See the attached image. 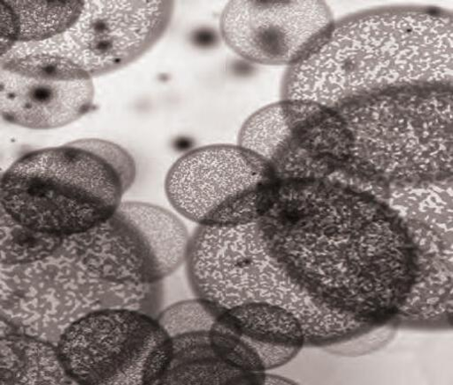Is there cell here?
<instances>
[{
    "instance_id": "cell-1",
    "label": "cell",
    "mask_w": 453,
    "mask_h": 385,
    "mask_svg": "<svg viewBox=\"0 0 453 385\" xmlns=\"http://www.w3.org/2000/svg\"><path fill=\"white\" fill-rule=\"evenodd\" d=\"M257 225L291 278L332 312L341 298L393 302L415 281L416 256L398 218L336 180L278 182Z\"/></svg>"
},
{
    "instance_id": "cell-2",
    "label": "cell",
    "mask_w": 453,
    "mask_h": 385,
    "mask_svg": "<svg viewBox=\"0 0 453 385\" xmlns=\"http://www.w3.org/2000/svg\"><path fill=\"white\" fill-rule=\"evenodd\" d=\"M451 79V20L424 12H386L332 27L289 68L283 96L336 111L367 96L441 87Z\"/></svg>"
},
{
    "instance_id": "cell-3",
    "label": "cell",
    "mask_w": 453,
    "mask_h": 385,
    "mask_svg": "<svg viewBox=\"0 0 453 385\" xmlns=\"http://www.w3.org/2000/svg\"><path fill=\"white\" fill-rule=\"evenodd\" d=\"M135 177L133 156L103 139L29 151L3 175L2 211L33 230L73 238L106 220Z\"/></svg>"
},
{
    "instance_id": "cell-4",
    "label": "cell",
    "mask_w": 453,
    "mask_h": 385,
    "mask_svg": "<svg viewBox=\"0 0 453 385\" xmlns=\"http://www.w3.org/2000/svg\"><path fill=\"white\" fill-rule=\"evenodd\" d=\"M364 171L403 183L447 179L452 172V95L440 87L388 91L335 111Z\"/></svg>"
},
{
    "instance_id": "cell-5",
    "label": "cell",
    "mask_w": 453,
    "mask_h": 385,
    "mask_svg": "<svg viewBox=\"0 0 453 385\" xmlns=\"http://www.w3.org/2000/svg\"><path fill=\"white\" fill-rule=\"evenodd\" d=\"M185 265L196 297L225 308L267 304L287 309L303 324L306 344H321L336 331L334 312L291 278L270 251L257 223L198 227L190 237Z\"/></svg>"
},
{
    "instance_id": "cell-6",
    "label": "cell",
    "mask_w": 453,
    "mask_h": 385,
    "mask_svg": "<svg viewBox=\"0 0 453 385\" xmlns=\"http://www.w3.org/2000/svg\"><path fill=\"white\" fill-rule=\"evenodd\" d=\"M161 296V283L119 284L97 277L66 239L63 248L45 260L2 266V330L58 345L71 327L98 311L128 308L157 317Z\"/></svg>"
},
{
    "instance_id": "cell-7",
    "label": "cell",
    "mask_w": 453,
    "mask_h": 385,
    "mask_svg": "<svg viewBox=\"0 0 453 385\" xmlns=\"http://www.w3.org/2000/svg\"><path fill=\"white\" fill-rule=\"evenodd\" d=\"M270 167L241 144L194 149L170 168L167 199L182 218L205 227L257 223L277 184Z\"/></svg>"
},
{
    "instance_id": "cell-8",
    "label": "cell",
    "mask_w": 453,
    "mask_h": 385,
    "mask_svg": "<svg viewBox=\"0 0 453 385\" xmlns=\"http://www.w3.org/2000/svg\"><path fill=\"white\" fill-rule=\"evenodd\" d=\"M190 237L173 212L122 202L103 223L69 239L79 259L97 277L119 284L153 285L185 265Z\"/></svg>"
},
{
    "instance_id": "cell-9",
    "label": "cell",
    "mask_w": 453,
    "mask_h": 385,
    "mask_svg": "<svg viewBox=\"0 0 453 385\" xmlns=\"http://www.w3.org/2000/svg\"><path fill=\"white\" fill-rule=\"evenodd\" d=\"M58 347L69 375L81 384H157L172 353L157 317L128 308L90 314Z\"/></svg>"
},
{
    "instance_id": "cell-10",
    "label": "cell",
    "mask_w": 453,
    "mask_h": 385,
    "mask_svg": "<svg viewBox=\"0 0 453 385\" xmlns=\"http://www.w3.org/2000/svg\"><path fill=\"white\" fill-rule=\"evenodd\" d=\"M239 144L259 156L278 182L329 179L350 158L339 114L319 104L284 99L252 115Z\"/></svg>"
},
{
    "instance_id": "cell-11",
    "label": "cell",
    "mask_w": 453,
    "mask_h": 385,
    "mask_svg": "<svg viewBox=\"0 0 453 385\" xmlns=\"http://www.w3.org/2000/svg\"><path fill=\"white\" fill-rule=\"evenodd\" d=\"M173 2H85L78 21L64 35L39 44L19 45L2 58L49 53L65 58L93 78L133 64L164 36Z\"/></svg>"
},
{
    "instance_id": "cell-12",
    "label": "cell",
    "mask_w": 453,
    "mask_h": 385,
    "mask_svg": "<svg viewBox=\"0 0 453 385\" xmlns=\"http://www.w3.org/2000/svg\"><path fill=\"white\" fill-rule=\"evenodd\" d=\"M3 119L33 130L68 126L94 106L93 77L73 61L49 53L2 58Z\"/></svg>"
},
{
    "instance_id": "cell-13",
    "label": "cell",
    "mask_w": 453,
    "mask_h": 385,
    "mask_svg": "<svg viewBox=\"0 0 453 385\" xmlns=\"http://www.w3.org/2000/svg\"><path fill=\"white\" fill-rule=\"evenodd\" d=\"M333 27L321 2H233L219 20L224 42L247 61L289 65L308 57Z\"/></svg>"
},
{
    "instance_id": "cell-14",
    "label": "cell",
    "mask_w": 453,
    "mask_h": 385,
    "mask_svg": "<svg viewBox=\"0 0 453 385\" xmlns=\"http://www.w3.org/2000/svg\"><path fill=\"white\" fill-rule=\"evenodd\" d=\"M211 340L226 364L258 374L290 361L306 344V335L299 319L288 310L246 304L221 308Z\"/></svg>"
},
{
    "instance_id": "cell-15",
    "label": "cell",
    "mask_w": 453,
    "mask_h": 385,
    "mask_svg": "<svg viewBox=\"0 0 453 385\" xmlns=\"http://www.w3.org/2000/svg\"><path fill=\"white\" fill-rule=\"evenodd\" d=\"M221 308L195 296L160 311L157 319L170 338L172 353L157 384L264 383L265 373L242 372L216 354L211 329Z\"/></svg>"
},
{
    "instance_id": "cell-16",
    "label": "cell",
    "mask_w": 453,
    "mask_h": 385,
    "mask_svg": "<svg viewBox=\"0 0 453 385\" xmlns=\"http://www.w3.org/2000/svg\"><path fill=\"white\" fill-rule=\"evenodd\" d=\"M85 2H2V57L19 45L39 44L66 33Z\"/></svg>"
},
{
    "instance_id": "cell-17",
    "label": "cell",
    "mask_w": 453,
    "mask_h": 385,
    "mask_svg": "<svg viewBox=\"0 0 453 385\" xmlns=\"http://www.w3.org/2000/svg\"><path fill=\"white\" fill-rule=\"evenodd\" d=\"M0 384H77L62 361L58 347L13 330H2Z\"/></svg>"
},
{
    "instance_id": "cell-18",
    "label": "cell",
    "mask_w": 453,
    "mask_h": 385,
    "mask_svg": "<svg viewBox=\"0 0 453 385\" xmlns=\"http://www.w3.org/2000/svg\"><path fill=\"white\" fill-rule=\"evenodd\" d=\"M66 239L20 225L2 211V266H21L57 254Z\"/></svg>"
}]
</instances>
